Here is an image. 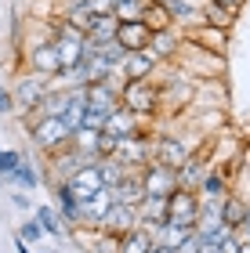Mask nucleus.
Here are the masks:
<instances>
[{
    "label": "nucleus",
    "instance_id": "obj_12",
    "mask_svg": "<svg viewBox=\"0 0 250 253\" xmlns=\"http://www.w3.org/2000/svg\"><path fill=\"white\" fill-rule=\"evenodd\" d=\"M156 69H160V58L145 47V51H127V58L120 65V80H149Z\"/></svg>",
    "mask_w": 250,
    "mask_h": 253
},
{
    "label": "nucleus",
    "instance_id": "obj_40",
    "mask_svg": "<svg viewBox=\"0 0 250 253\" xmlns=\"http://www.w3.org/2000/svg\"><path fill=\"white\" fill-rule=\"evenodd\" d=\"M247 203H250V199H247Z\"/></svg>",
    "mask_w": 250,
    "mask_h": 253
},
{
    "label": "nucleus",
    "instance_id": "obj_36",
    "mask_svg": "<svg viewBox=\"0 0 250 253\" xmlns=\"http://www.w3.org/2000/svg\"><path fill=\"white\" fill-rule=\"evenodd\" d=\"M200 253H221V246H218V243H207V239H203V246H200Z\"/></svg>",
    "mask_w": 250,
    "mask_h": 253
},
{
    "label": "nucleus",
    "instance_id": "obj_37",
    "mask_svg": "<svg viewBox=\"0 0 250 253\" xmlns=\"http://www.w3.org/2000/svg\"><path fill=\"white\" fill-rule=\"evenodd\" d=\"M149 253H178V250H170V246H152Z\"/></svg>",
    "mask_w": 250,
    "mask_h": 253
},
{
    "label": "nucleus",
    "instance_id": "obj_10",
    "mask_svg": "<svg viewBox=\"0 0 250 253\" xmlns=\"http://www.w3.org/2000/svg\"><path fill=\"white\" fill-rule=\"evenodd\" d=\"M181 40H185V33H181L178 26H170V29H156L152 37H149V51L163 62H178V54H181Z\"/></svg>",
    "mask_w": 250,
    "mask_h": 253
},
{
    "label": "nucleus",
    "instance_id": "obj_11",
    "mask_svg": "<svg viewBox=\"0 0 250 253\" xmlns=\"http://www.w3.org/2000/svg\"><path fill=\"white\" fill-rule=\"evenodd\" d=\"M138 224V206H123L112 199V206L105 210V217L98 221L101 232H109V235H123V232H131V228Z\"/></svg>",
    "mask_w": 250,
    "mask_h": 253
},
{
    "label": "nucleus",
    "instance_id": "obj_28",
    "mask_svg": "<svg viewBox=\"0 0 250 253\" xmlns=\"http://www.w3.org/2000/svg\"><path fill=\"white\" fill-rule=\"evenodd\" d=\"M142 7H145V0H123V4H116V15L120 22H127V18H142Z\"/></svg>",
    "mask_w": 250,
    "mask_h": 253
},
{
    "label": "nucleus",
    "instance_id": "obj_4",
    "mask_svg": "<svg viewBox=\"0 0 250 253\" xmlns=\"http://www.w3.org/2000/svg\"><path fill=\"white\" fill-rule=\"evenodd\" d=\"M196 217H200V195L196 188H174L167 195V221H178V224H192L196 228Z\"/></svg>",
    "mask_w": 250,
    "mask_h": 253
},
{
    "label": "nucleus",
    "instance_id": "obj_15",
    "mask_svg": "<svg viewBox=\"0 0 250 253\" xmlns=\"http://www.w3.org/2000/svg\"><path fill=\"white\" fill-rule=\"evenodd\" d=\"M29 65H33V73H40V76H58L62 73V62H58V51H54V43H40V47H33L29 51Z\"/></svg>",
    "mask_w": 250,
    "mask_h": 253
},
{
    "label": "nucleus",
    "instance_id": "obj_29",
    "mask_svg": "<svg viewBox=\"0 0 250 253\" xmlns=\"http://www.w3.org/2000/svg\"><path fill=\"white\" fill-rule=\"evenodd\" d=\"M18 163H22V152H15V148H7V152H4V148H0V174H4V177L15 174Z\"/></svg>",
    "mask_w": 250,
    "mask_h": 253
},
{
    "label": "nucleus",
    "instance_id": "obj_23",
    "mask_svg": "<svg viewBox=\"0 0 250 253\" xmlns=\"http://www.w3.org/2000/svg\"><path fill=\"white\" fill-rule=\"evenodd\" d=\"M225 188H229V185H225V177L218 174V170H207V177L200 181V188H196V192H203V199H207V203H221L225 195H229Z\"/></svg>",
    "mask_w": 250,
    "mask_h": 253
},
{
    "label": "nucleus",
    "instance_id": "obj_39",
    "mask_svg": "<svg viewBox=\"0 0 250 253\" xmlns=\"http://www.w3.org/2000/svg\"><path fill=\"white\" fill-rule=\"evenodd\" d=\"M112 4H123V0H112Z\"/></svg>",
    "mask_w": 250,
    "mask_h": 253
},
{
    "label": "nucleus",
    "instance_id": "obj_33",
    "mask_svg": "<svg viewBox=\"0 0 250 253\" xmlns=\"http://www.w3.org/2000/svg\"><path fill=\"white\" fill-rule=\"evenodd\" d=\"M15 109V98H11V90L0 84V116H7V112Z\"/></svg>",
    "mask_w": 250,
    "mask_h": 253
},
{
    "label": "nucleus",
    "instance_id": "obj_21",
    "mask_svg": "<svg viewBox=\"0 0 250 253\" xmlns=\"http://www.w3.org/2000/svg\"><path fill=\"white\" fill-rule=\"evenodd\" d=\"M95 163H98V177H101V185H105V188H116V185H120V181H123V177H127V174H131V170H127V167H123V163H120V159H116V156H105V159H95Z\"/></svg>",
    "mask_w": 250,
    "mask_h": 253
},
{
    "label": "nucleus",
    "instance_id": "obj_25",
    "mask_svg": "<svg viewBox=\"0 0 250 253\" xmlns=\"http://www.w3.org/2000/svg\"><path fill=\"white\" fill-rule=\"evenodd\" d=\"M98 54H101V58H105L112 69H120L123 58H127V47H123V43L112 37V40H101V43H98Z\"/></svg>",
    "mask_w": 250,
    "mask_h": 253
},
{
    "label": "nucleus",
    "instance_id": "obj_35",
    "mask_svg": "<svg viewBox=\"0 0 250 253\" xmlns=\"http://www.w3.org/2000/svg\"><path fill=\"white\" fill-rule=\"evenodd\" d=\"M240 239L250 243V206H247V217H243V224H240Z\"/></svg>",
    "mask_w": 250,
    "mask_h": 253
},
{
    "label": "nucleus",
    "instance_id": "obj_14",
    "mask_svg": "<svg viewBox=\"0 0 250 253\" xmlns=\"http://www.w3.org/2000/svg\"><path fill=\"white\" fill-rule=\"evenodd\" d=\"M149 232H152V243H156V246H170V250H178L192 232H196V228H192V224H178V221H160L156 228H149Z\"/></svg>",
    "mask_w": 250,
    "mask_h": 253
},
{
    "label": "nucleus",
    "instance_id": "obj_5",
    "mask_svg": "<svg viewBox=\"0 0 250 253\" xmlns=\"http://www.w3.org/2000/svg\"><path fill=\"white\" fill-rule=\"evenodd\" d=\"M51 90V80L40 76V73H29L18 80V87L11 90V98H15V109H40L44 94Z\"/></svg>",
    "mask_w": 250,
    "mask_h": 253
},
{
    "label": "nucleus",
    "instance_id": "obj_6",
    "mask_svg": "<svg viewBox=\"0 0 250 253\" xmlns=\"http://www.w3.org/2000/svg\"><path fill=\"white\" fill-rule=\"evenodd\" d=\"M189 156H192V145H185L181 137H174V134H156L152 137V159H156V163L178 170Z\"/></svg>",
    "mask_w": 250,
    "mask_h": 253
},
{
    "label": "nucleus",
    "instance_id": "obj_31",
    "mask_svg": "<svg viewBox=\"0 0 250 253\" xmlns=\"http://www.w3.org/2000/svg\"><path fill=\"white\" fill-rule=\"evenodd\" d=\"M84 4L95 11V15H112V11H116V4H112V0H84Z\"/></svg>",
    "mask_w": 250,
    "mask_h": 253
},
{
    "label": "nucleus",
    "instance_id": "obj_30",
    "mask_svg": "<svg viewBox=\"0 0 250 253\" xmlns=\"http://www.w3.org/2000/svg\"><path fill=\"white\" fill-rule=\"evenodd\" d=\"M40 235H44V228H40V221H26V224L18 228V239H22V243H37Z\"/></svg>",
    "mask_w": 250,
    "mask_h": 253
},
{
    "label": "nucleus",
    "instance_id": "obj_26",
    "mask_svg": "<svg viewBox=\"0 0 250 253\" xmlns=\"http://www.w3.org/2000/svg\"><path fill=\"white\" fill-rule=\"evenodd\" d=\"M4 181H7V185H22V188H37V185H40V174L33 170V163H26V159H22L18 170H15L11 177H4Z\"/></svg>",
    "mask_w": 250,
    "mask_h": 253
},
{
    "label": "nucleus",
    "instance_id": "obj_27",
    "mask_svg": "<svg viewBox=\"0 0 250 253\" xmlns=\"http://www.w3.org/2000/svg\"><path fill=\"white\" fill-rule=\"evenodd\" d=\"M37 221H40V228L48 235H62V213L54 210V206H40L37 210Z\"/></svg>",
    "mask_w": 250,
    "mask_h": 253
},
{
    "label": "nucleus",
    "instance_id": "obj_34",
    "mask_svg": "<svg viewBox=\"0 0 250 253\" xmlns=\"http://www.w3.org/2000/svg\"><path fill=\"white\" fill-rule=\"evenodd\" d=\"M207 4H218V7H225V11H232V15H236V11H240L247 0H207Z\"/></svg>",
    "mask_w": 250,
    "mask_h": 253
},
{
    "label": "nucleus",
    "instance_id": "obj_19",
    "mask_svg": "<svg viewBox=\"0 0 250 253\" xmlns=\"http://www.w3.org/2000/svg\"><path fill=\"white\" fill-rule=\"evenodd\" d=\"M207 163H203V156H189L185 163L178 167V185L181 188H200V181L207 177Z\"/></svg>",
    "mask_w": 250,
    "mask_h": 253
},
{
    "label": "nucleus",
    "instance_id": "obj_22",
    "mask_svg": "<svg viewBox=\"0 0 250 253\" xmlns=\"http://www.w3.org/2000/svg\"><path fill=\"white\" fill-rule=\"evenodd\" d=\"M247 199H240V195H225V199H221V221L225 224H229V228H236V232H240V224H243V217H247Z\"/></svg>",
    "mask_w": 250,
    "mask_h": 253
},
{
    "label": "nucleus",
    "instance_id": "obj_1",
    "mask_svg": "<svg viewBox=\"0 0 250 253\" xmlns=\"http://www.w3.org/2000/svg\"><path fill=\"white\" fill-rule=\"evenodd\" d=\"M120 105H127L138 116H156L160 112V84L149 80H123L120 84Z\"/></svg>",
    "mask_w": 250,
    "mask_h": 253
},
{
    "label": "nucleus",
    "instance_id": "obj_3",
    "mask_svg": "<svg viewBox=\"0 0 250 253\" xmlns=\"http://www.w3.org/2000/svg\"><path fill=\"white\" fill-rule=\"evenodd\" d=\"M142 120L138 112H131L127 105H120V109H112L109 116H105V126H101V134H109L112 141H127V137H152V134H145L142 130Z\"/></svg>",
    "mask_w": 250,
    "mask_h": 253
},
{
    "label": "nucleus",
    "instance_id": "obj_24",
    "mask_svg": "<svg viewBox=\"0 0 250 253\" xmlns=\"http://www.w3.org/2000/svg\"><path fill=\"white\" fill-rule=\"evenodd\" d=\"M116 29H120V18H116V15H98L87 37H95V40L101 43V40H112V37H116Z\"/></svg>",
    "mask_w": 250,
    "mask_h": 253
},
{
    "label": "nucleus",
    "instance_id": "obj_38",
    "mask_svg": "<svg viewBox=\"0 0 250 253\" xmlns=\"http://www.w3.org/2000/svg\"><path fill=\"white\" fill-rule=\"evenodd\" d=\"M236 253H250V243H247V239L240 243V250H236Z\"/></svg>",
    "mask_w": 250,
    "mask_h": 253
},
{
    "label": "nucleus",
    "instance_id": "obj_20",
    "mask_svg": "<svg viewBox=\"0 0 250 253\" xmlns=\"http://www.w3.org/2000/svg\"><path fill=\"white\" fill-rule=\"evenodd\" d=\"M65 22H69V26L76 29V33H84V37H87V33H91V26H95V11H91L87 4H84V0H73V4L69 7H65V15H62Z\"/></svg>",
    "mask_w": 250,
    "mask_h": 253
},
{
    "label": "nucleus",
    "instance_id": "obj_17",
    "mask_svg": "<svg viewBox=\"0 0 250 253\" xmlns=\"http://www.w3.org/2000/svg\"><path fill=\"white\" fill-rule=\"evenodd\" d=\"M156 243H152V232L149 228H142V224H134L131 232H123L120 235V250L116 253H149Z\"/></svg>",
    "mask_w": 250,
    "mask_h": 253
},
{
    "label": "nucleus",
    "instance_id": "obj_16",
    "mask_svg": "<svg viewBox=\"0 0 250 253\" xmlns=\"http://www.w3.org/2000/svg\"><path fill=\"white\" fill-rule=\"evenodd\" d=\"M112 192V199L116 203H123V206H138L142 199H145V185H142V170H131L127 177L120 181L116 188H109Z\"/></svg>",
    "mask_w": 250,
    "mask_h": 253
},
{
    "label": "nucleus",
    "instance_id": "obj_9",
    "mask_svg": "<svg viewBox=\"0 0 250 253\" xmlns=\"http://www.w3.org/2000/svg\"><path fill=\"white\" fill-rule=\"evenodd\" d=\"M65 185L73 188V195H76V203H87L95 192H101L105 185H101V177H98V163L91 159V163H80L73 170L69 177H65Z\"/></svg>",
    "mask_w": 250,
    "mask_h": 253
},
{
    "label": "nucleus",
    "instance_id": "obj_13",
    "mask_svg": "<svg viewBox=\"0 0 250 253\" xmlns=\"http://www.w3.org/2000/svg\"><path fill=\"white\" fill-rule=\"evenodd\" d=\"M149 37H152V29L145 26L142 18H127V22H120V29H116V40L127 51H145L149 47Z\"/></svg>",
    "mask_w": 250,
    "mask_h": 253
},
{
    "label": "nucleus",
    "instance_id": "obj_2",
    "mask_svg": "<svg viewBox=\"0 0 250 253\" xmlns=\"http://www.w3.org/2000/svg\"><path fill=\"white\" fill-rule=\"evenodd\" d=\"M29 137H33V145H37V148H44V152H54V148H65V145H69L73 130L65 126L62 116H40L37 123H33Z\"/></svg>",
    "mask_w": 250,
    "mask_h": 253
},
{
    "label": "nucleus",
    "instance_id": "obj_8",
    "mask_svg": "<svg viewBox=\"0 0 250 253\" xmlns=\"http://www.w3.org/2000/svg\"><path fill=\"white\" fill-rule=\"evenodd\" d=\"M87 94V109L101 112V116H109L112 109H120V84L116 80H95V84L84 87Z\"/></svg>",
    "mask_w": 250,
    "mask_h": 253
},
{
    "label": "nucleus",
    "instance_id": "obj_32",
    "mask_svg": "<svg viewBox=\"0 0 250 253\" xmlns=\"http://www.w3.org/2000/svg\"><path fill=\"white\" fill-rule=\"evenodd\" d=\"M200 246H203V235H200V232H192L185 243L178 246V253H200Z\"/></svg>",
    "mask_w": 250,
    "mask_h": 253
},
{
    "label": "nucleus",
    "instance_id": "obj_7",
    "mask_svg": "<svg viewBox=\"0 0 250 253\" xmlns=\"http://www.w3.org/2000/svg\"><path fill=\"white\" fill-rule=\"evenodd\" d=\"M142 185H145V195H160V199H167V195L178 188V170L152 159V163L142 170Z\"/></svg>",
    "mask_w": 250,
    "mask_h": 253
},
{
    "label": "nucleus",
    "instance_id": "obj_18",
    "mask_svg": "<svg viewBox=\"0 0 250 253\" xmlns=\"http://www.w3.org/2000/svg\"><path fill=\"white\" fill-rule=\"evenodd\" d=\"M142 22L156 33V29H170V26H174V15H170V7L163 4V0H145V7H142Z\"/></svg>",
    "mask_w": 250,
    "mask_h": 253
}]
</instances>
